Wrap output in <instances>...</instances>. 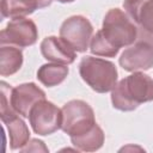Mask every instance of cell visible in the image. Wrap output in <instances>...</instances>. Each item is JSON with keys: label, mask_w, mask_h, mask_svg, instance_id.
Instances as JSON below:
<instances>
[{"label": "cell", "mask_w": 153, "mask_h": 153, "mask_svg": "<svg viewBox=\"0 0 153 153\" xmlns=\"http://www.w3.org/2000/svg\"><path fill=\"white\" fill-rule=\"evenodd\" d=\"M22 152H38V151H43V152H48V148L45 147L44 142L42 140L38 139H31L29 140V142L20 149Z\"/></svg>", "instance_id": "19"}, {"label": "cell", "mask_w": 153, "mask_h": 153, "mask_svg": "<svg viewBox=\"0 0 153 153\" xmlns=\"http://www.w3.org/2000/svg\"><path fill=\"white\" fill-rule=\"evenodd\" d=\"M11 85H8L7 82L5 81H1L0 82V91H1V105H0V118L2 121V123H5L6 121H8L11 117L16 116V115H19L17 114L12 105H11Z\"/></svg>", "instance_id": "18"}, {"label": "cell", "mask_w": 153, "mask_h": 153, "mask_svg": "<svg viewBox=\"0 0 153 153\" xmlns=\"http://www.w3.org/2000/svg\"><path fill=\"white\" fill-rule=\"evenodd\" d=\"M104 131L103 129L96 124L91 130L80 135L71 137L72 145L75 146L79 151L82 152H94L98 151L104 143Z\"/></svg>", "instance_id": "16"}, {"label": "cell", "mask_w": 153, "mask_h": 153, "mask_svg": "<svg viewBox=\"0 0 153 153\" xmlns=\"http://www.w3.org/2000/svg\"><path fill=\"white\" fill-rule=\"evenodd\" d=\"M56 1H59V2H61V4H67V2H73V1H75V0H56Z\"/></svg>", "instance_id": "20"}, {"label": "cell", "mask_w": 153, "mask_h": 153, "mask_svg": "<svg viewBox=\"0 0 153 153\" xmlns=\"http://www.w3.org/2000/svg\"><path fill=\"white\" fill-rule=\"evenodd\" d=\"M38 30L33 20L25 17L12 18L0 33V44L26 48L37 42Z\"/></svg>", "instance_id": "7"}, {"label": "cell", "mask_w": 153, "mask_h": 153, "mask_svg": "<svg viewBox=\"0 0 153 153\" xmlns=\"http://www.w3.org/2000/svg\"><path fill=\"white\" fill-rule=\"evenodd\" d=\"M79 74L81 79L98 93L112 91L118 78L117 68L114 62L94 56H85L81 59Z\"/></svg>", "instance_id": "2"}, {"label": "cell", "mask_w": 153, "mask_h": 153, "mask_svg": "<svg viewBox=\"0 0 153 153\" xmlns=\"http://www.w3.org/2000/svg\"><path fill=\"white\" fill-rule=\"evenodd\" d=\"M120 66L127 72H141L153 67V43L147 39H136L122 53Z\"/></svg>", "instance_id": "8"}, {"label": "cell", "mask_w": 153, "mask_h": 153, "mask_svg": "<svg viewBox=\"0 0 153 153\" xmlns=\"http://www.w3.org/2000/svg\"><path fill=\"white\" fill-rule=\"evenodd\" d=\"M7 128L8 136H10V148L12 151L14 149H22L30 140V130L24 122L23 118L19 117V115H16L11 117L8 121L4 123Z\"/></svg>", "instance_id": "14"}, {"label": "cell", "mask_w": 153, "mask_h": 153, "mask_svg": "<svg viewBox=\"0 0 153 153\" xmlns=\"http://www.w3.org/2000/svg\"><path fill=\"white\" fill-rule=\"evenodd\" d=\"M60 38L78 53L88 49L93 36V26L84 16H72L63 20L60 26Z\"/></svg>", "instance_id": "6"}, {"label": "cell", "mask_w": 153, "mask_h": 153, "mask_svg": "<svg viewBox=\"0 0 153 153\" xmlns=\"http://www.w3.org/2000/svg\"><path fill=\"white\" fill-rule=\"evenodd\" d=\"M23 51L20 48L11 44H4L0 48V74L8 76L17 73L23 65Z\"/></svg>", "instance_id": "13"}, {"label": "cell", "mask_w": 153, "mask_h": 153, "mask_svg": "<svg viewBox=\"0 0 153 153\" xmlns=\"http://www.w3.org/2000/svg\"><path fill=\"white\" fill-rule=\"evenodd\" d=\"M90 50L96 56H103V57H115L120 49L112 45L103 35L102 30H98L91 38L90 42Z\"/></svg>", "instance_id": "17"}, {"label": "cell", "mask_w": 153, "mask_h": 153, "mask_svg": "<svg viewBox=\"0 0 153 153\" xmlns=\"http://www.w3.org/2000/svg\"><path fill=\"white\" fill-rule=\"evenodd\" d=\"M153 100V79L143 72L120 80L111 91L112 106L120 111H133L140 104Z\"/></svg>", "instance_id": "1"}, {"label": "cell", "mask_w": 153, "mask_h": 153, "mask_svg": "<svg viewBox=\"0 0 153 153\" xmlns=\"http://www.w3.org/2000/svg\"><path fill=\"white\" fill-rule=\"evenodd\" d=\"M61 129L69 135L80 136L91 130L96 124L93 109L81 99H73L62 106Z\"/></svg>", "instance_id": "4"}, {"label": "cell", "mask_w": 153, "mask_h": 153, "mask_svg": "<svg viewBox=\"0 0 153 153\" xmlns=\"http://www.w3.org/2000/svg\"><path fill=\"white\" fill-rule=\"evenodd\" d=\"M11 105L22 117H29L32 106L45 99V93L35 82H24L11 90Z\"/></svg>", "instance_id": "10"}, {"label": "cell", "mask_w": 153, "mask_h": 153, "mask_svg": "<svg viewBox=\"0 0 153 153\" xmlns=\"http://www.w3.org/2000/svg\"><path fill=\"white\" fill-rule=\"evenodd\" d=\"M41 54L42 56L51 62L71 65L75 61V50L69 47L63 39L55 36H48L41 42Z\"/></svg>", "instance_id": "11"}, {"label": "cell", "mask_w": 153, "mask_h": 153, "mask_svg": "<svg viewBox=\"0 0 153 153\" xmlns=\"http://www.w3.org/2000/svg\"><path fill=\"white\" fill-rule=\"evenodd\" d=\"M123 8L139 29L137 39L153 43V0H124Z\"/></svg>", "instance_id": "9"}, {"label": "cell", "mask_w": 153, "mask_h": 153, "mask_svg": "<svg viewBox=\"0 0 153 153\" xmlns=\"http://www.w3.org/2000/svg\"><path fill=\"white\" fill-rule=\"evenodd\" d=\"M69 69L67 65L62 63H45L37 71V79L47 87H54L60 85L68 75Z\"/></svg>", "instance_id": "15"}, {"label": "cell", "mask_w": 153, "mask_h": 153, "mask_svg": "<svg viewBox=\"0 0 153 153\" xmlns=\"http://www.w3.org/2000/svg\"><path fill=\"white\" fill-rule=\"evenodd\" d=\"M100 30L105 38L118 49L131 45L139 36L136 24L120 8H110L106 12Z\"/></svg>", "instance_id": "3"}, {"label": "cell", "mask_w": 153, "mask_h": 153, "mask_svg": "<svg viewBox=\"0 0 153 153\" xmlns=\"http://www.w3.org/2000/svg\"><path fill=\"white\" fill-rule=\"evenodd\" d=\"M51 2L53 0H1V14L4 18L25 17Z\"/></svg>", "instance_id": "12"}, {"label": "cell", "mask_w": 153, "mask_h": 153, "mask_svg": "<svg viewBox=\"0 0 153 153\" xmlns=\"http://www.w3.org/2000/svg\"><path fill=\"white\" fill-rule=\"evenodd\" d=\"M29 122L35 134L41 136L50 135L61 129L62 110L54 103L42 99L32 106L29 115Z\"/></svg>", "instance_id": "5"}]
</instances>
